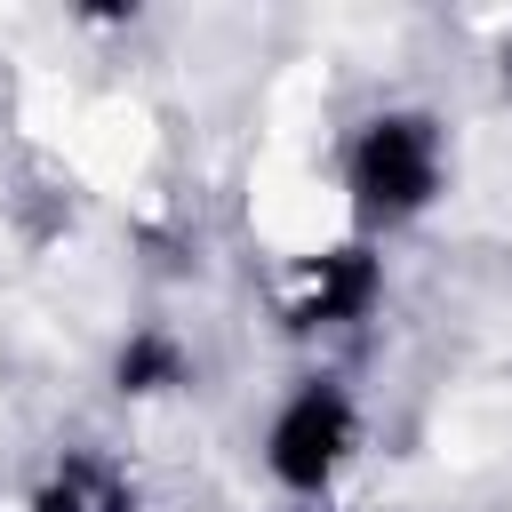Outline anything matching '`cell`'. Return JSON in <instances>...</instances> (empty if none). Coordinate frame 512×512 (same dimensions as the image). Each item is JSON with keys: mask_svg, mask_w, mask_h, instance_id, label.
I'll use <instances>...</instances> for the list:
<instances>
[{"mask_svg": "<svg viewBox=\"0 0 512 512\" xmlns=\"http://www.w3.org/2000/svg\"><path fill=\"white\" fill-rule=\"evenodd\" d=\"M352 184H360V200L376 216H416L440 192V136H432V120H416V112L376 120L360 136V152H352Z\"/></svg>", "mask_w": 512, "mask_h": 512, "instance_id": "6da1fadb", "label": "cell"}, {"mask_svg": "<svg viewBox=\"0 0 512 512\" xmlns=\"http://www.w3.org/2000/svg\"><path fill=\"white\" fill-rule=\"evenodd\" d=\"M176 344L168 336H136L128 352H120V392H160V384H176Z\"/></svg>", "mask_w": 512, "mask_h": 512, "instance_id": "5b68a950", "label": "cell"}, {"mask_svg": "<svg viewBox=\"0 0 512 512\" xmlns=\"http://www.w3.org/2000/svg\"><path fill=\"white\" fill-rule=\"evenodd\" d=\"M40 512H128V488L104 456H64V472L40 488Z\"/></svg>", "mask_w": 512, "mask_h": 512, "instance_id": "277c9868", "label": "cell"}, {"mask_svg": "<svg viewBox=\"0 0 512 512\" xmlns=\"http://www.w3.org/2000/svg\"><path fill=\"white\" fill-rule=\"evenodd\" d=\"M344 448H352V408H344V392H328V384L296 392L288 416L272 424V472H280L288 488H320Z\"/></svg>", "mask_w": 512, "mask_h": 512, "instance_id": "7a4b0ae2", "label": "cell"}, {"mask_svg": "<svg viewBox=\"0 0 512 512\" xmlns=\"http://www.w3.org/2000/svg\"><path fill=\"white\" fill-rule=\"evenodd\" d=\"M368 296H376V264H368L360 248H336V256L304 264V288H296L288 320H296V328H320V320H352V312H368Z\"/></svg>", "mask_w": 512, "mask_h": 512, "instance_id": "3957f363", "label": "cell"}]
</instances>
